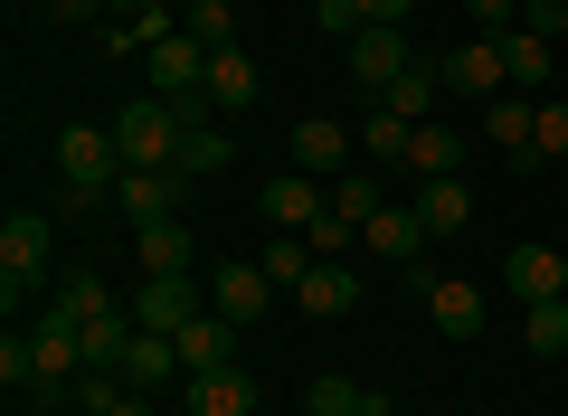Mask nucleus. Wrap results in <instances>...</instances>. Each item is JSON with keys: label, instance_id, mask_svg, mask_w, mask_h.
I'll list each match as a JSON object with an SVG mask.
<instances>
[{"label": "nucleus", "instance_id": "16", "mask_svg": "<svg viewBox=\"0 0 568 416\" xmlns=\"http://www.w3.org/2000/svg\"><path fill=\"white\" fill-rule=\"evenodd\" d=\"M171 190H181V171H123V180H114V209H123L133 227H162V219H171Z\"/></svg>", "mask_w": 568, "mask_h": 416}, {"label": "nucleus", "instance_id": "24", "mask_svg": "<svg viewBox=\"0 0 568 416\" xmlns=\"http://www.w3.org/2000/svg\"><path fill=\"white\" fill-rule=\"evenodd\" d=\"M549 48H559V39H540V29H503V67H511V95H540V85H549Z\"/></svg>", "mask_w": 568, "mask_h": 416}, {"label": "nucleus", "instance_id": "22", "mask_svg": "<svg viewBox=\"0 0 568 416\" xmlns=\"http://www.w3.org/2000/svg\"><path fill=\"white\" fill-rule=\"evenodd\" d=\"M530 114H540V95H493L484 104V133L511 152V171H530Z\"/></svg>", "mask_w": 568, "mask_h": 416}, {"label": "nucleus", "instance_id": "37", "mask_svg": "<svg viewBox=\"0 0 568 416\" xmlns=\"http://www.w3.org/2000/svg\"><path fill=\"white\" fill-rule=\"evenodd\" d=\"M474 10V29H484V39H503V29H521V0H465Z\"/></svg>", "mask_w": 568, "mask_h": 416}, {"label": "nucleus", "instance_id": "39", "mask_svg": "<svg viewBox=\"0 0 568 416\" xmlns=\"http://www.w3.org/2000/svg\"><path fill=\"white\" fill-rule=\"evenodd\" d=\"M95 10H104V0H48V20H67V29H77V20H95Z\"/></svg>", "mask_w": 568, "mask_h": 416}, {"label": "nucleus", "instance_id": "36", "mask_svg": "<svg viewBox=\"0 0 568 416\" xmlns=\"http://www.w3.org/2000/svg\"><path fill=\"white\" fill-rule=\"evenodd\" d=\"M0 388L20 397V388H39V351H29V332H10L0 341Z\"/></svg>", "mask_w": 568, "mask_h": 416}, {"label": "nucleus", "instance_id": "38", "mask_svg": "<svg viewBox=\"0 0 568 416\" xmlns=\"http://www.w3.org/2000/svg\"><path fill=\"white\" fill-rule=\"evenodd\" d=\"M361 10V29H407V0H351Z\"/></svg>", "mask_w": 568, "mask_h": 416}, {"label": "nucleus", "instance_id": "34", "mask_svg": "<svg viewBox=\"0 0 568 416\" xmlns=\"http://www.w3.org/2000/svg\"><path fill=\"white\" fill-rule=\"evenodd\" d=\"M209 171H227V133H219V123L181 133V180H209Z\"/></svg>", "mask_w": 568, "mask_h": 416}, {"label": "nucleus", "instance_id": "17", "mask_svg": "<svg viewBox=\"0 0 568 416\" xmlns=\"http://www.w3.org/2000/svg\"><path fill=\"white\" fill-rule=\"evenodd\" d=\"M256 95H265L256 58H246V48H219V58H209V104H219V114H246Z\"/></svg>", "mask_w": 568, "mask_h": 416}, {"label": "nucleus", "instance_id": "33", "mask_svg": "<svg viewBox=\"0 0 568 416\" xmlns=\"http://www.w3.org/2000/svg\"><path fill=\"white\" fill-rule=\"evenodd\" d=\"M530 161H568V95H540V114H530Z\"/></svg>", "mask_w": 568, "mask_h": 416}, {"label": "nucleus", "instance_id": "26", "mask_svg": "<svg viewBox=\"0 0 568 416\" xmlns=\"http://www.w3.org/2000/svg\"><path fill=\"white\" fill-rule=\"evenodd\" d=\"M436 95H446V77H436V67H407V77L388 85V95H369V104H388L398 123H436Z\"/></svg>", "mask_w": 568, "mask_h": 416}, {"label": "nucleus", "instance_id": "9", "mask_svg": "<svg viewBox=\"0 0 568 416\" xmlns=\"http://www.w3.org/2000/svg\"><path fill=\"white\" fill-rule=\"evenodd\" d=\"M265 303H275V275H265V265H246V256H237V265H219V275H209V313L237 322V332L265 313Z\"/></svg>", "mask_w": 568, "mask_h": 416}, {"label": "nucleus", "instance_id": "7", "mask_svg": "<svg viewBox=\"0 0 568 416\" xmlns=\"http://www.w3.org/2000/svg\"><path fill=\"white\" fill-rule=\"evenodd\" d=\"M256 209H265V227H294V237H304V227L332 209V190H323L313 171H275V180L256 190Z\"/></svg>", "mask_w": 568, "mask_h": 416}, {"label": "nucleus", "instance_id": "3", "mask_svg": "<svg viewBox=\"0 0 568 416\" xmlns=\"http://www.w3.org/2000/svg\"><path fill=\"white\" fill-rule=\"evenodd\" d=\"M48 265H58V227H48V209H10V227H0V284H10V313H20V284H48Z\"/></svg>", "mask_w": 568, "mask_h": 416}, {"label": "nucleus", "instance_id": "27", "mask_svg": "<svg viewBox=\"0 0 568 416\" xmlns=\"http://www.w3.org/2000/svg\"><path fill=\"white\" fill-rule=\"evenodd\" d=\"M379 209H388V180H379V171H342V180H332V219L369 227Z\"/></svg>", "mask_w": 568, "mask_h": 416}, {"label": "nucleus", "instance_id": "15", "mask_svg": "<svg viewBox=\"0 0 568 416\" xmlns=\"http://www.w3.org/2000/svg\"><path fill=\"white\" fill-rule=\"evenodd\" d=\"M426 313H436V332H446V341H484V294H474L465 275H436V284H426Z\"/></svg>", "mask_w": 568, "mask_h": 416}, {"label": "nucleus", "instance_id": "30", "mask_svg": "<svg viewBox=\"0 0 568 416\" xmlns=\"http://www.w3.org/2000/svg\"><path fill=\"white\" fill-rule=\"evenodd\" d=\"M256 265H265V275H275V284H304V275H313V265H323V256H313V237H294V227H275Z\"/></svg>", "mask_w": 568, "mask_h": 416}, {"label": "nucleus", "instance_id": "32", "mask_svg": "<svg viewBox=\"0 0 568 416\" xmlns=\"http://www.w3.org/2000/svg\"><path fill=\"white\" fill-rule=\"evenodd\" d=\"M123 351H133V313L85 322V369H123Z\"/></svg>", "mask_w": 568, "mask_h": 416}, {"label": "nucleus", "instance_id": "5", "mask_svg": "<svg viewBox=\"0 0 568 416\" xmlns=\"http://www.w3.org/2000/svg\"><path fill=\"white\" fill-rule=\"evenodd\" d=\"M123 313H133V332H181V322L209 313V284L200 275H142Z\"/></svg>", "mask_w": 568, "mask_h": 416}, {"label": "nucleus", "instance_id": "4", "mask_svg": "<svg viewBox=\"0 0 568 416\" xmlns=\"http://www.w3.org/2000/svg\"><path fill=\"white\" fill-rule=\"evenodd\" d=\"M436 77H446V95H465L474 114H484L493 95H511V67H503V39H484V29H474L465 48H446V58H436Z\"/></svg>", "mask_w": 568, "mask_h": 416}, {"label": "nucleus", "instance_id": "29", "mask_svg": "<svg viewBox=\"0 0 568 416\" xmlns=\"http://www.w3.org/2000/svg\"><path fill=\"white\" fill-rule=\"evenodd\" d=\"M369 397H379V388H361V378L323 369V378H313V388H304V407H313V416H369Z\"/></svg>", "mask_w": 568, "mask_h": 416}, {"label": "nucleus", "instance_id": "19", "mask_svg": "<svg viewBox=\"0 0 568 416\" xmlns=\"http://www.w3.org/2000/svg\"><path fill=\"white\" fill-rule=\"evenodd\" d=\"M455 171H465V133L417 123V133H407V180H455Z\"/></svg>", "mask_w": 568, "mask_h": 416}, {"label": "nucleus", "instance_id": "35", "mask_svg": "<svg viewBox=\"0 0 568 416\" xmlns=\"http://www.w3.org/2000/svg\"><path fill=\"white\" fill-rule=\"evenodd\" d=\"M521 341H530V351H540V359H549V351H568V294H559V303H530Z\"/></svg>", "mask_w": 568, "mask_h": 416}, {"label": "nucleus", "instance_id": "12", "mask_svg": "<svg viewBox=\"0 0 568 416\" xmlns=\"http://www.w3.org/2000/svg\"><path fill=\"white\" fill-rule=\"evenodd\" d=\"M503 284H511L521 303H559V294H568V256H559V246H511V256H503Z\"/></svg>", "mask_w": 568, "mask_h": 416}, {"label": "nucleus", "instance_id": "23", "mask_svg": "<svg viewBox=\"0 0 568 416\" xmlns=\"http://www.w3.org/2000/svg\"><path fill=\"white\" fill-rule=\"evenodd\" d=\"M417 219H426V237H455V227L474 219V190H465V171H455V180H417Z\"/></svg>", "mask_w": 568, "mask_h": 416}, {"label": "nucleus", "instance_id": "2", "mask_svg": "<svg viewBox=\"0 0 568 416\" xmlns=\"http://www.w3.org/2000/svg\"><path fill=\"white\" fill-rule=\"evenodd\" d=\"M181 133L190 123L171 114L162 95H133L114 114V142H123V171H181Z\"/></svg>", "mask_w": 568, "mask_h": 416}, {"label": "nucleus", "instance_id": "8", "mask_svg": "<svg viewBox=\"0 0 568 416\" xmlns=\"http://www.w3.org/2000/svg\"><path fill=\"white\" fill-rule=\"evenodd\" d=\"M284 171H313V180H342L351 171V133L323 114H304L294 133H284Z\"/></svg>", "mask_w": 568, "mask_h": 416}, {"label": "nucleus", "instance_id": "13", "mask_svg": "<svg viewBox=\"0 0 568 416\" xmlns=\"http://www.w3.org/2000/svg\"><path fill=\"white\" fill-rule=\"evenodd\" d=\"M361 246H369V256H388V265H407V256H426V219H417V199H388L379 219L361 227Z\"/></svg>", "mask_w": 568, "mask_h": 416}, {"label": "nucleus", "instance_id": "21", "mask_svg": "<svg viewBox=\"0 0 568 416\" xmlns=\"http://www.w3.org/2000/svg\"><path fill=\"white\" fill-rule=\"evenodd\" d=\"M190 416H256V378H246V369L190 378Z\"/></svg>", "mask_w": 568, "mask_h": 416}, {"label": "nucleus", "instance_id": "6", "mask_svg": "<svg viewBox=\"0 0 568 416\" xmlns=\"http://www.w3.org/2000/svg\"><path fill=\"white\" fill-rule=\"evenodd\" d=\"M142 67H152V95L162 104H190V95H209V48L190 39H162V48H142Z\"/></svg>", "mask_w": 568, "mask_h": 416}, {"label": "nucleus", "instance_id": "25", "mask_svg": "<svg viewBox=\"0 0 568 416\" xmlns=\"http://www.w3.org/2000/svg\"><path fill=\"white\" fill-rule=\"evenodd\" d=\"M133 256H142V275H190V227H181V219L133 227Z\"/></svg>", "mask_w": 568, "mask_h": 416}, {"label": "nucleus", "instance_id": "20", "mask_svg": "<svg viewBox=\"0 0 568 416\" xmlns=\"http://www.w3.org/2000/svg\"><path fill=\"white\" fill-rule=\"evenodd\" d=\"M294 303H304L313 322H342L351 303H361V275H351V265H313V275L294 284Z\"/></svg>", "mask_w": 568, "mask_h": 416}, {"label": "nucleus", "instance_id": "41", "mask_svg": "<svg viewBox=\"0 0 568 416\" xmlns=\"http://www.w3.org/2000/svg\"><path fill=\"white\" fill-rule=\"evenodd\" d=\"M559 48H568V0H559Z\"/></svg>", "mask_w": 568, "mask_h": 416}, {"label": "nucleus", "instance_id": "28", "mask_svg": "<svg viewBox=\"0 0 568 416\" xmlns=\"http://www.w3.org/2000/svg\"><path fill=\"white\" fill-rule=\"evenodd\" d=\"M407 133H417V123H398L388 104H369V123H361V152H369V171H407Z\"/></svg>", "mask_w": 568, "mask_h": 416}, {"label": "nucleus", "instance_id": "18", "mask_svg": "<svg viewBox=\"0 0 568 416\" xmlns=\"http://www.w3.org/2000/svg\"><path fill=\"white\" fill-rule=\"evenodd\" d=\"M48 313H58V322H77V332H85V322L123 313V303L104 294V275H95V265H77V275H58V294H48Z\"/></svg>", "mask_w": 568, "mask_h": 416}, {"label": "nucleus", "instance_id": "14", "mask_svg": "<svg viewBox=\"0 0 568 416\" xmlns=\"http://www.w3.org/2000/svg\"><path fill=\"white\" fill-rule=\"evenodd\" d=\"M123 388H142V397H162L171 388V378H190L181 369V351H171V332H133V351H123Z\"/></svg>", "mask_w": 568, "mask_h": 416}, {"label": "nucleus", "instance_id": "1", "mask_svg": "<svg viewBox=\"0 0 568 416\" xmlns=\"http://www.w3.org/2000/svg\"><path fill=\"white\" fill-rule=\"evenodd\" d=\"M114 180H123L114 123H67L58 133V190L77 199V209H95V199H114Z\"/></svg>", "mask_w": 568, "mask_h": 416}, {"label": "nucleus", "instance_id": "10", "mask_svg": "<svg viewBox=\"0 0 568 416\" xmlns=\"http://www.w3.org/2000/svg\"><path fill=\"white\" fill-rule=\"evenodd\" d=\"M171 351H181V369H190V378H209V369H237V322L200 313V322H181V332H171Z\"/></svg>", "mask_w": 568, "mask_h": 416}, {"label": "nucleus", "instance_id": "40", "mask_svg": "<svg viewBox=\"0 0 568 416\" xmlns=\"http://www.w3.org/2000/svg\"><path fill=\"white\" fill-rule=\"evenodd\" d=\"M104 10H123V20H133V10H142V0H104Z\"/></svg>", "mask_w": 568, "mask_h": 416}, {"label": "nucleus", "instance_id": "11", "mask_svg": "<svg viewBox=\"0 0 568 416\" xmlns=\"http://www.w3.org/2000/svg\"><path fill=\"white\" fill-rule=\"evenodd\" d=\"M342 58H351V77H361L369 95H388V85H398L407 67H417V58H407V39H398V29H361V39H351Z\"/></svg>", "mask_w": 568, "mask_h": 416}, {"label": "nucleus", "instance_id": "31", "mask_svg": "<svg viewBox=\"0 0 568 416\" xmlns=\"http://www.w3.org/2000/svg\"><path fill=\"white\" fill-rule=\"evenodd\" d=\"M181 29L209 48V58H219V48H237V10H227V0H190V10H181Z\"/></svg>", "mask_w": 568, "mask_h": 416}]
</instances>
